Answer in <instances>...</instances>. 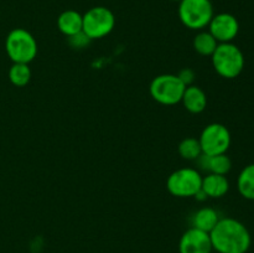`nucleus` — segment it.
<instances>
[{
    "instance_id": "16",
    "label": "nucleus",
    "mask_w": 254,
    "mask_h": 253,
    "mask_svg": "<svg viewBox=\"0 0 254 253\" xmlns=\"http://www.w3.org/2000/svg\"><path fill=\"white\" fill-rule=\"evenodd\" d=\"M237 189L241 196L254 201V164H250L241 171L237 179Z\"/></svg>"
},
{
    "instance_id": "20",
    "label": "nucleus",
    "mask_w": 254,
    "mask_h": 253,
    "mask_svg": "<svg viewBox=\"0 0 254 253\" xmlns=\"http://www.w3.org/2000/svg\"><path fill=\"white\" fill-rule=\"evenodd\" d=\"M68 41L69 44H71L72 47H76V49H82V47H84L86 45H88V42L91 41V40L88 39V37L84 35V32H79V34H76L73 35V36L68 37Z\"/></svg>"
},
{
    "instance_id": "10",
    "label": "nucleus",
    "mask_w": 254,
    "mask_h": 253,
    "mask_svg": "<svg viewBox=\"0 0 254 253\" xmlns=\"http://www.w3.org/2000/svg\"><path fill=\"white\" fill-rule=\"evenodd\" d=\"M212 250L210 233L195 227L185 231L179 242L180 253H211Z\"/></svg>"
},
{
    "instance_id": "4",
    "label": "nucleus",
    "mask_w": 254,
    "mask_h": 253,
    "mask_svg": "<svg viewBox=\"0 0 254 253\" xmlns=\"http://www.w3.org/2000/svg\"><path fill=\"white\" fill-rule=\"evenodd\" d=\"M178 12L184 26L190 30L205 29L215 15L211 0H181Z\"/></svg>"
},
{
    "instance_id": "15",
    "label": "nucleus",
    "mask_w": 254,
    "mask_h": 253,
    "mask_svg": "<svg viewBox=\"0 0 254 253\" xmlns=\"http://www.w3.org/2000/svg\"><path fill=\"white\" fill-rule=\"evenodd\" d=\"M220 221V216L215 208L211 207H202L200 210L196 211L191 218V223L192 227L197 228V230L205 231V232L210 233L213 230L217 222Z\"/></svg>"
},
{
    "instance_id": "17",
    "label": "nucleus",
    "mask_w": 254,
    "mask_h": 253,
    "mask_svg": "<svg viewBox=\"0 0 254 253\" xmlns=\"http://www.w3.org/2000/svg\"><path fill=\"white\" fill-rule=\"evenodd\" d=\"M192 46L201 56H212L216 47L218 46V42L210 31H200L193 39Z\"/></svg>"
},
{
    "instance_id": "12",
    "label": "nucleus",
    "mask_w": 254,
    "mask_h": 253,
    "mask_svg": "<svg viewBox=\"0 0 254 253\" xmlns=\"http://www.w3.org/2000/svg\"><path fill=\"white\" fill-rule=\"evenodd\" d=\"M57 27L67 37L79 34L83 27V15L76 10H64L57 17Z\"/></svg>"
},
{
    "instance_id": "9",
    "label": "nucleus",
    "mask_w": 254,
    "mask_h": 253,
    "mask_svg": "<svg viewBox=\"0 0 254 253\" xmlns=\"http://www.w3.org/2000/svg\"><path fill=\"white\" fill-rule=\"evenodd\" d=\"M208 31L217 40L218 44L232 42L240 32V22L235 15L230 12H221L213 15L208 24Z\"/></svg>"
},
{
    "instance_id": "19",
    "label": "nucleus",
    "mask_w": 254,
    "mask_h": 253,
    "mask_svg": "<svg viewBox=\"0 0 254 253\" xmlns=\"http://www.w3.org/2000/svg\"><path fill=\"white\" fill-rule=\"evenodd\" d=\"M178 150L181 158L186 160H197L202 155V149H201L198 139L191 138V136L180 141Z\"/></svg>"
},
{
    "instance_id": "5",
    "label": "nucleus",
    "mask_w": 254,
    "mask_h": 253,
    "mask_svg": "<svg viewBox=\"0 0 254 253\" xmlns=\"http://www.w3.org/2000/svg\"><path fill=\"white\" fill-rule=\"evenodd\" d=\"M186 86L181 82L178 74H160L151 81L149 91L154 101L164 106H174L183 99Z\"/></svg>"
},
{
    "instance_id": "18",
    "label": "nucleus",
    "mask_w": 254,
    "mask_h": 253,
    "mask_svg": "<svg viewBox=\"0 0 254 253\" xmlns=\"http://www.w3.org/2000/svg\"><path fill=\"white\" fill-rule=\"evenodd\" d=\"M9 81L16 87H25L31 79V69L26 63H12L9 68Z\"/></svg>"
},
{
    "instance_id": "3",
    "label": "nucleus",
    "mask_w": 254,
    "mask_h": 253,
    "mask_svg": "<svg viewBox=\"0 0 254 253\" xmlns=\"http://www.w3.org/2000/svg\"><path fill=\"white\" fill-rule=\"evenodd\" d=\"M5 50L14 63H26L34 61L37 55V42L31 32L17 27L7 34Z\"/></svg>"
},
{
    "instance_id": "7",
    "label": "nucleus",
    "mask_w": 254,
    "mask_h": 253,
    "mask_svg": "<svg viewBox=\"0 0 254 253\" xmlns=\"http://www.w3.org/2000/svg\"><path fill=\"white\" fill-rule=\"evenodd\" d=\"M202 185V176L196 169L183 168L175 170L166 180V189L176 197H193Z\"/></svg>"
},
{
    "instance_id": "2",
    "label": "nucleus",
    "mask_w": 254,
    "mask_h": 253,
    "mask_svg": "<svg viewBox=\"0 0 254 253\" xmlns=\"http://www.w3.org/2000/svg\"><path fill=\"white\" fill-rule=\"evenodd\" d=\"M215 71L221 77L233 79L242 73L245 68V56L238 46L232 42L218 44L211 56Z\"/></svg>"
},
{
    "instance_id": "21",
    "label": "nucleus",
    "mask_w": 254,
    "mask_h": 253,
    "mask_svg": "<svg viewBox=\"0 0 254 253\" xmlns=\"http://www.w3.org/2000/svg\"><path fill=\"white\" fill-rule=\"evenodd\" d=\"M178 77L181 79V82L188 87L193 83V79H195V72H193V69L188 68V67H186V68L181 69V71L179 72Z\"/></svg>"
},
{
    "instance_id": "14",
    "label": "nucleus",
    "mask_w": 254,
    "mask_h": 253,
    "mask_svg": "<svg viewBox=\"0 0 254 253\" xmlns=\"http://www.w3.org/2000/svg\"><path fill=\"white\" fill-rule=\"evenodd\" d=\"M181 102L190 113L198 114L205 111L206 106H207V97L202 88L195 86V84H191V86L186 87Z\"/></svg>"
},
{
    "instance_id": "1",
    "label": "nucleus",
    "mask_w": 254,
    "mask_h": 253,
    "mask_svg": "<svg viewBox=\"0 0 254 253\" xmlns=\"http://www.w3.org/2000/svg\"><path fill=\"white\" fill-rule=\"evenodd\" d=\"M210 238L212 248L218 253H247L252 245L248 228L232 217L220 218Z\"/></svg>"
},
{
    "instance_id": "13",
    "label": "nucleus",
    "mask_w": 254,
    "mask_h": 253,
    "mask_svg": "<svg viewBox=\"0 0 254 253\" xmlns=\"http://www.w3.org/2000/svg\"><path fill=\"white\" fill-rule=\"evenodd\" d=\"M201 169L207 171L208 174H218V175H226L232 169V161L230 156L226 154L220 155H202L197 159Z\"/></svg>"
},
{
    "instance_id": "6",
    "label": "nucleus",
    "mask_w": 254,
    "mask_h": 253,
    "mask_svg": "<svg viewBox=\"0 0 254 253\" xmlns=\"http://www.w3.org/2000/svg\"><path fill=\"white\" fill-rule=\"evenodd\" d=\"M114 26H116V16L113 11L106 6L91 7L83 15L82 31L91 41L108 36L113 31Z\"/></svg>"
},
{
    "instance_id": "22",
    "label": "nucleus",
    "mask_w": 254,
    "mask_h": 253,
    "mask_svg": "<svg viewBox=\"0 0 254 253\" xmlns=\"http://www.w3.org/2000/svg\"><path fill=\"white\" fill-rule=\"evenodd\" d=\"M171 1H178V2H180L181 0H171Z\"/></svg>"
},
{
    "instance_id": "11",
    "label": "nucleus",
    "mask_w": 254,
    "mask_h": 253,
    "mask_svg": "<svg viewBox=\"0 0 254 253\" xmlns=\"http://www.w3.org/2000/svg\"><path fill=\"white\" fill-rule=\"evenodd\" d=\"M201 190L206 193L207 197L220 198L223 197L230 190V181L226 175H218V174H207L202 178V185Z\"/></svg>"
},
{
    "instance_id": "8",
    "label": "nucleus",
    "mask_w": 254,
    "mask_h": 253,
    "mask_svg": "<svg viewBox=\"0 0 254 253\" xmlns=\"http://www.w3.org/2000/svg\"><path fill=\"white\" fill-rule=\"evenodd\" d=\"M202 154L205 155H220L226 154L230 149L231 133L226 126L221 123H211L203 128L198 138Z\"/></svg>"
}]
</instances>
